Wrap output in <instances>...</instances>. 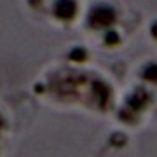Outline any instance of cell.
<instances>
[{
	"mask_svg": "<svg viewBox=\"0 0 157 157\" xmlns=\"http://www.w3.org/2000/svg\"><path fill=\"white\" fill-rule=\"evenodd\" d=\"M105 42L108 45H117L121 42V35L115 32V30H108V33L105 35Z\"/></svg>",
	"mask_w": 157,
	"mask_h": 157,
	"instance_id": "cell-5",
	"label": "cell"
},
{
	"mask_svg": "<svg viewBox=\"0 0 157 157\" xmlns=\"http://www.w3.org/2000/svg\"><path fill=\"white\" fill-rule=\"evenodd\" d=\"M143 77L147 80H157V65H147L143 70Z\"/></svg>",
	"mask_w": 157,
	"mask_h": 157,
	"instance_id": "cell-4",
	"label": "cell"
},
{
	"mask_svg": "<svg viewBox=\"0 0 157 157\" xmlns=\"http://www.w3.org/2000/svg\"><path fill=\"white\" fill-rule=\"evenodd\" d=\"M150 33H152V37H154V39L157 40V21L150 26Z\"/></svg>",
	"mask_w": 157,
	"mask_h": 157,
	"instance_id": "cell-7",
	"label": "cell"
},
{
	"mask_svg": "<svg viewBox=\"0 0 157 157\" xmlns=\"http://www.w3.org/2000/svg\"><path fill=\"white\" fill-rule=\"evenodd\" d=\"M113 21H115V11H113V7L107 6V4H98L87 14V25L93 30L108 28L113 25Z\"/></svg>",
	"mask_w": 157,
	"mask_h": 157,
	"instance_id": "cell-1",
	"label": "cell"
},
{
	"mask_svg": "<svg viewBox=\"0 0 157 157\" xmlns=\"http://www.w3.org/2000/svg\"><path fill=\"white\" fill-rule=\"evenodd\" d=\"M148 103V94L143 89H138L135 94L129 98V105L133 107V110H140L141 107H145Z\"/></svg>",
	"mask_w": 157,
	"mask_h": 157,
	"instance_id": "cell-3",
	"label": "cell"
},
{
	"mask_svg": "<svg viewBox=\"0 0 157 157\" xmlns=\"http://www.w3.org/2000/svg\"><path fill=\"white\" fill-rule=\"evenodd\" d=\"M86 49H82V47H75V49L70 52V59L72 61H84L86 59Z\"/></svg>",
	"mask_w": 157,
	"mask_h": 157,
	"instance_id": "cell-6",
	"label": "cell"
},
{
	"mask_svg": "<svg viewBox=\"0 0 157 157\" xmlns=\"http://www.w3.org/2000/svg\"><path fill=\"white\" fill-rule=\"evenodd\" d=\"M0 126H2V117H0Z\"/></svg>",
	"mask_w": 157,
	"mask_h": 157,
	"instance_id": "cell-8",
	"label": "cell"
},
{
	"mask_svg": "<svg viewBox=\"0 0 157 157\" xmlns=\"http://www.w3.org/2000/svg\"><path fill=\"white\" fill-rule=\"evenodd\" d=\"M77 2L75 0H56L54 2V7H52V12L58 19H63V21H72L75 14H77Z\"/></svg>",
	"mask_w": 157,
	"mask_h": 157,
	"instance_id": "cell-2",
	"label": "cell"
}]
</instances>
